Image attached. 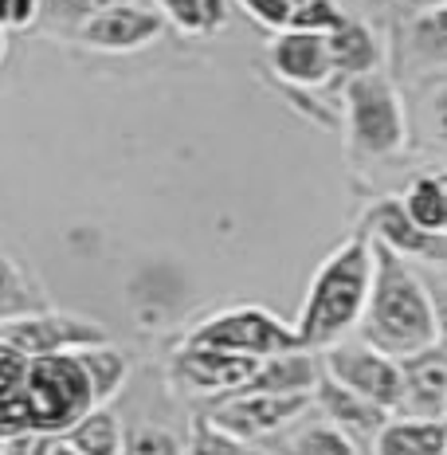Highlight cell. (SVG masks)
I'll return each mask as SVG.
<instances>
[{"label":"cell","instance_id":"cell-20","mask_svg":"<svg viewBox=\"0 0 447 455\" xmlns=\"http://www.w3.org/2000/svg\"><path fill=\"white\" fill-rule=\"evenodd\" d=\"M165 24H177L180 32L188 36H212L220 32L232 16V4L227 0H149Z\"/></svg>","mask_w":447,"mask_h":455},{"label":"cell","instance_id":"cell-33","mask_svg":"<svg viewBox=\"0 0 447 455\" xmlns=\"http://www.w3.org/2000/svg\"><path fill=\"white\" fill-rule=\"evenodd\" d=\"M435 130H440V138H447V87L435 94Z\"/></svg>","mask_w":447,"mask_h":455},{"label":"cell","instance_id":"cell-2","mask_svg":"<svg viewBox=\"0 0 447 455\" xmlns=\"http://www.w3.org/2000/svg\"><path fill=\"white\" fill-rule=\"evenodd\" d=\"M373 287V235L357 232L314 271L294 334L302 349H326L361 322Z\"/></svg>","mask_w":447,"mask_h":455},{"label":"cell","instance_id":"cell-28","mask_svg":"<svg viewBox=\"0 0 447 455\" xmlns=\"http://www.w3.org/2000/svg\"><path fill=\"white\" fill-rule=\"evenodd\" d=\"M28 307H32V299H28V283L20 279L16 263L0 251V322L28 315Z\"/></svg>","mask_w":447,"mask_h":455},{"label":"cell","instance_id":"cell-21","mask_svg":"<svg viewBox=\"0 0 447 455\" xmlns=\"http://www.w3.org/2000/svg\"><path fill=\"white\" fill-rule=\"evenodd\" d=\"M122 435H126V428L118 424V416H114L107 404H99V409H91L75 428L63 432V440L79 455H122Z\"/></svg>","mask_w":447,"mask_h":455},{"label":"cell","instance_id":"cell-18","mask_svg":"<svg viewBox=\"0 0 447 455\" xmlns=\"http://www.w3.org/2000/svg\"><path fill=\"white\" fill-rule=\"evenodd\" d=\"M365 232L373 235V240L388 243L393 251H401V255H420V251L427 255V251H435L432 232H424V228H416L412 220H408V212H404L401 201L377 204L373 212L365 216Z\"/></svg>","mask_w":447,"mask_h":455},{"label":"cell","instance_id":"cell-25","mask_svg":"<svg viewBox=\"0 0 447 455\" xmlns=\"http://www.w3.org/2000/svg\"><path fill=\"white\" fill-rule=\"evenodd\" d=\"M185 455H255V451L247 448L243 440L220 432L208 416H196L193 432H188V443H185Z\"/></svg>","mask_w":447,"mask_h":455},{"label":"cell","instance_id":"cell-5","mask_svg":"<svg viewBox=\"0 0 447 455\" xmlns=\"http://www.w3.org/2000/svg\"><path fill=\"white\" fill-rule=\"evenodd\" d=\"M188 346H208V349H224V354H243V357H275L287 349H302L294 326H287L279 315L263 307H232L220 310L208 322L188 334Z\"/></svg>","mask_w":447,"mask_h":455},{"label":"cell","instance_id":"cell-31","mask_svg":"<svg viewBox=\"0 0 447 455\" xmlns=\"http://www.w3.org/2000/svg\"><path fill=\"white\" fill-rule=\"evenodd\" d=\"M44 0H0V28H28L36 24Z\"/></svg>","mask_w":447,"mask_h":455},{"label":"cell","instance_id":"cell-1","mask_svg":"<svg viewBox=\"0 0 447 455\" xmlns=\"http://www.w3.org/2000/svg\"><path fill=\"white\" fill-rule=\"evenodd\" d=\"M361 334H365V346L396 362L424 354L440 341L435 302L420 275L408 267L401 251L380 240H373V287H369L365 315H361Z\"/></svg>","mask_w":447,"mask_h":455},{"label":"cell","instance_id":"cell-10","mask_svg":"<svg viewBox=\"0 0 447 455\" xmlns=\"http://www.w3.org/2000/svg\"><path fill=\"white\" fill-rule=\"evenodd\" d=\"M259 357H243V354H224V349H208V346H188L173 357V377L185 388L201 396H227L255 377Z\"/></svg>","mask_w":447,"mask_h":455},{"label":"cell","instance_id":"cell-36","mask_svg":"<svg viewBox=\"0 0 447 455\" xmlns=\"http://www.w3.org/2000/svg\"><path fill=\"white\" fill-rule=\"evenodd\" d=\"M443 232H447V181H443Z\"/></svg>","mask_w":447,"mask_h":455},{"label":"cell","instance_id":"cell-4","mask_svg":"<svg viewBox=\"0 0 447 455\" xmlns=\"http://www.w3.org/2000/svg\"><path fill=\"white\" fill-rule=\"evenodd\" d=\"M346 110H349V141H354L361 157H388L404 146L401 94L385 75L369 71L349 79Z\"/></svg>","mask_w":447,"mask_h":455},{"label":"cell","instance_id":"cell-16","mask_svg":"<svg viewBox=\"0 0 447 455\" xmlns=\"http://www.w3.org/2000/svg\"><path fill=\"white\" fill-rule=\"evenodd\" d=\"M377 455H447V420H385L373 435Z\"/></svg>","mask_w":447,"mask_h":455},{"label":"cell","instance_id":"cell-26","mask_svg":"<svg viewBox=\"0 0 447 455\" xmlns=\"http://www.w3.org/2000/svg\"><path fill=\"white\" fill-rule=\"evenodd\" d=\"M122 455H185V443L157 424H130L122 435Z\"/></svg>","mask_w":447,"mask_h":455},{"label":"cell","instance_id":"cell-17","mask_svg":"<svg viewBox=\"0 0 447 455\" xmlns=\"http://www.w3.org/2000/svg\"><path fill=\"white\" fill-rule=\"evenodd\" d=\"M28 354L0 341V440L28 432Z\"/></svg>","mask_w":447,"mask_h":455},{"label":"cell","instance_id":"cell-8","mask_svg":"<svg viewBox=\"0 0 447 455\" xmlns=\"http://www.w3.org/2000/svg\"><path fill=\"white\" fill-rule=\"evenodd\" d=\"M0 341L20 349L28 357H44V354H75V349L102 346V341H110V334L99 326V322L79 318V315L28 310V315L0 322Z\"/></svg>","mask_w":447,"mask_h":455},{"label":"cell","instance_id":"cell-3","mask_svg":"<svg viewBox=\"0 0 447 455\" xmlns=\"http://www.w3.org/2000/svg\"><path fill=\"white\" fill-rule=\"evenodd\" d=\"M28 432L63 435L83 420L94 404V388L87 369L75 354L28 357Z\"/></svg>","mask_w":447,"mask_h":455},{"label":"cell","instance_id":"cell-35","mask_svg":"<svg viewBox=\"0 0 447 455\" xmlns=\"http://www.w3.org/2000/svg\"><path fill=\"white\" fill-rule=\"evenodd\" d=\"M44 455H79V451H75V448H71V443H68V440H63V435H55V440H52V448H47Z\"/></svg>","mask_w":447,"mask_h":455},{"label":"cell","instance_id":"cell-23","mask_svg":"<svg viewBox=\"0 0 447 455\" xmlns=\"http://www.w3.org/2000/svg\"><path fill=\"white\" fill-rule=\"evenodd\" d=\"M287 455H361V451L354 435L341 432L338 424L314 420V424H302L287 440Z\"/></svg>","mask_w":447,"mask_h":455},{"label":"cell","instance_id":"cell-12","mask_svg":"<svg viewBox=\"0 0 447 455\" xmlns=\"http://www.w3.org/2000/svg\"><path fill=\"white\" fill-rule=\"evenodd\" d=\"M267 60H271L275 75L294 83V87H322V83L334 75L330 52H326V36H318V32L283 28L267 47Z\"/></svg>","mask_w":447,"mask_h":455},{"label":"cell","instance_id":"cell-32","mask_svg":"<svg viewBox=\"0 0 447 455\" xmlns=\"http://www.w3.org/2000/svg\"><path fill=\"white\" fill-rule=\"evenodd\" d=\"M55 435H40V432H20V435H8L0 443V455H44L52 448Z\"/></svg>","mask_w":447,"mask_h":455},{"label":"cell","instance_id":"cell-7","mask_svg":"<svg viewBox=\"0 0 447 455\" xmlns=\"http://www.w3.org/2000/svg\"><path fill=\"white\" fill-rule=\"evenodd\" d=\"M322 373L334 377L338 385L354 388L357 396L373 401L385 412H401V396H404V381H401V362L388 354H380L373 346H326L322 354Z\"/></svg>","mask_w":447,"mask_h":455},{"label":"cell","instance_id":"cell-15","mask_svg":"<svg viewBox=\"0 0 447 455\" xmlns=\"http://www.w3.org/2000/svg\"><path fill=\"white\" fill-rule=\"evenodd\" d=\"M326 52H330V68L357 79V75L377 71L380 63V44L373 36V28L361 20H341L334 32H326Z\"/></svg>","mask_w":447,"mask_h":455},{"label":"cell","instance_id":"cell-30","mask_svg":"<svg viewBox=\"0 0 447 455\" xmlns=\"http://www.w3.org/2000/svg\"><path fill=\"white\" fill-rule=\"evenodd\" d=\"M240 4H243L259 24H267V28H275V32H283V28L291 24L294 8H299L302 0H240Z\"/></svg>","mask_w":447,"mask_h":455},{"label":"cell","instance_id":"cell-11","mask_svg":"<svg viewBox=\"0 0 447 455\" xmlns=\"http://www.w3.org/2000/svg\"><path fill=\"white\" fill-rule=\"evenodd\" d=\"M401 412L412 420H447V349L432 346L401 362Z\"/></svg>","mask_w":447,"mask_h":455},{"label":"cell","instance_id":"cell-13","mask_svg":"<svg viewBox=\"0 0 447 455\" xmlns=\"http://www.w3.org/2000/svg\"><path fill=\"white\" fill-rule=\"evenodd\" d=\"M314 401L322 404V412H326L330 424H338V428L349 432V435H377L380 424L388 420L385 409H377L373 401L357 396L354 388L338 385L334 377H326V373H322L318 388H314Z\"/></svg>","mask_w":447,"mask_h":455},{"label":"cell","instance_id":"cell-9","mask_svg":"<svg viewBox=\"0 0 447 455\" xmlns=\"http://www.w3.org/2000/svg\"><path fill=\"white\" fill-rule=\"evenodd\" d=\"M161 32H165V16H161L149 0L114 4L107 12L91 16L87 24L75 28L79 44L94 47V52H138V47L154 44Z\"/></svg>","mask_w":447,"mask_h":455},{"label":"cell","instance_id":"cell-19","mask_svg":"<svg viewBox=\"0 0 447 455\" xmlns=\"http://www.w3.org/2000/svg\"><path fill=\"white\" fill-rule=\"evenodd\" d=\"M79 365L87 369L91 388H94V404H110L114 396L122 393L130 377V357L122 354L114 341H102V346H87V349H75Z\"/></svg>","mask_w":447,"mask_h":455},{"label":"cell","instance_id":"cell-34","mask_svg":"<svg viewBox=\"0 0 447 455\" xmlns=\"http://www.w3.org/2000/svg\"><path fill=\"white\" fill-rule=\"evenodd\" d=\"M393 4H401V8H412V12H427V8H443L447 0H393Z\"/></svg>","mask_w":447,"mask_h":455},{"label":"cell","instance_id":"cell-27","mask_svg":"<svg viewBox=\"0 0 447 455\" xmlns=\"http://www.w3.org/2000/svg\"><path fill=\"white\" fill-rule=\"evenodd\" d=\"M341 20H346V12H341L338 0H302V4L294 8V16H291L287 28H294V32H318V36H326V32H334Z\"/></svg>","mask_w":447,"mask_h":455},{"label":"cell","instance_id":"cell-22","mask_svg":"<svg viewBox=\"0 0 447 455\" xmlns=\"http://www.w3.org/2000/svg\"><path fill=\"white\" fill-rule=\"evenodd\" d=\"M408 47L420 68H447V4L416 12L408 28Z\"/></svg>","mask_w":447,"mask_h":455},{"label":"cell","instance_id":"cell-6","mask_svg":"<svg viewBox=\"0 0 447 455\" xmlns=\"http://www.w3.org/2000/svg\"><path fill=\"white\" fill-rule=\"evenodd\" d=\"M310 401H314V393H263V388H240V393L220 396V401L212 404V412H208V420H212L220 432L251 443V440H267V435L294 424L310 409Z\"/></svg>","mask_w":447,"mask_h":455},{"label":"cell","instance_id":"cell-14","mask_svg":"<svg viewBox=\"0 0 447 455\" xmlns=\"http://www.w3.org/2000/svg\"><path fill=\"white\" fill-rule=\"evenodd\" d=\"M322 381V362L310 349H287V354L263 357L255 377L243 388H263V393H314Z\"/></svg>","mask_w":447,"mask_h":455},{"label":"cell","instance_id":"cell-37","mask_svg":"<svg viewBox=\"0 0 447 455\" xmlns=\"http://www.w3.org/2000/svg\"><path fill=\"white\" fill-rule=\"evenodd\" d=\"M0 60H4V28H0Z\"/></svg>","mask_w":447,"mask_h":455},{"label":"cell","instance_id":"cell-24","mask_svg":"<svg viewBox=\"0 0 447 455\" xmlns=\"http://www.w3.org/2000/svg\"><path fill=\"white\" fill-rule=\"evenodd\" d=\"M401 204L416 228H424V232H443V181L440 177H420V181H412Z\"/></svg>","mask_w":447,"mask_h":455},{"label":"cell","instance_id":"cell-29","mask_svg":"<svg viewBox=\"0 0 447 455\" xmlns=\"http://www.w3.org/2000/svg\"><path fill=\"white\" fill-rule=\"evenodd\" d=\"M47 12L55 16V24H68V28H79L87 24L91 16L107 12L114 4H130V0H44Z\"/></svg>","mask_w":447,"mask_h":455}]
</instances>
